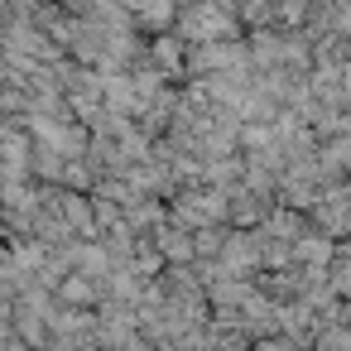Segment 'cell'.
I'll use <instances>...</instances> for the list:
<instances>
[{
    "mask_svg": "<svg viewBox=\"0 0 351 351\" xmlns=\"http://www.w3.org/2000/svg\"><path fill=\"white\" fill-rule=\"evenodd\" d=\"M183 53H188V44H178L173 34H159L154 49H149V68H159L164 82L169 77H183Z\"/></svg>",
    "mask_w": 351,
    "mask_h": 351,
    "instance_id": "ba28073f",
    "label": "cell"
},
{
    "mask_svg": "<svg viewBox=\"0 0 351 351\" xmlns=\"http://www.w3.org/2000/svg\"><path fill=\"white\" fill-rule=\"evenodd\" d=\"M173 25H178V34H183L188 49H197V44H226L241 29V20L226 15L221 5H212V0H193V5H183Z\"/></svg>",
    "mask_w": 351,
    "mask_h": 351,
    "instance_id": "6da1fadb",
    "label": "cell"
},
{
    "mask_svg": "<svg viewBox=\"0 0 351 351\" xmlns=\"http://www.w3.org/2000/svg\"><path fill=\"white\" fill-rule=\"evenodd\" d=\"M255 231H260L265 241H284V245H293L308 226H303V217H298L293 207H269V212H265V221H260Z\"/></svg>",
    "mask_w": 351,
    "mask_h": 351,
    "instance_id": "8992f818",
    "label": "cell"
},
{
    "mask_svg": "<svg viewBox=\"0 0 351 351\" xmlns=\"http://www.w3.org/2000/svg\"><path fill=\"white\" fill-rule=\"evenodd\" d=\"M173 226L183 231H202V226H221L226 221V193L207 188V183H193L183 193H173Z\"/></svg>",
    "mask_w": 351,
    "mask_h": 351,
    "instance_id": "7a4b0ae2",
    "label": "cell"
},
{
    "mask_svg": "<svg viewBox=\"0 0 351 351\" xmlns=\"http://www.w3.org/2000/svg\"><path fill=\"white\" fill-rule=\"evenodd\" d=\"M58 298H63L68 308H92V303L106 298V289L92 284V279H82V274H68V279H58Z\"/></svg>",
    "mask_w": 351,
    "mask_h": 351,
    "instance_id": "9c48e42d",
    "label": "cell"
},
{
    "mask_svg": "<svg viewBox=\"0 0 351 351\" xmlns=\"http://www.w3.org/2000/svg\"><path fill=\"white\" fill-rule=\"evenodd\" d=\"M337 260V245H332V236H322V231H303L298 241H293V265L298 269H313V274H327V265Z\"/></svg>",
    "mask_w": 351,
    "mask_h": 351,
    "instance_id": "277c9868",
    "label": "cell"
},
{
    "mask_svg": "<svg viewBox=\"0 0 351 351\" xmlns=\"http://www.w3.org/2000/svg\"><path fill=\"white\" fill-rule=\"evenodd\" d=\"M154 250H159V260H169V265H193V231H183V226H173V221H159V226H154Z\"/></svg>",
    "mask_w": 351,
    "mask_h": 351,
    "instance_id": "5b68a950",
    "label": "cell"
},
{
    "mask_svg": "<svg viewBox=\"0 0 351 351\" xmlns=\"http://www.w3.org/2000/svg\"><path fill=\"white\" fill-rule=\"evenodd\" d=\"M125 15H130V20H140L145 29L164 34V29H173L178 5H173V0H130V5H125Z\"/></svg>",
    "mask_w": 351,
    "mask_h": 351,
    "instance_id": "52a82bcc",
    "label": "cell"
},
{
    "mask_svg": "<svg viewBox=\"0 0 351 351\" xmlns=\"http://www.w3.org/2000/svg\"><path fill=\"white\" fill-rule=\"evenodd\" d=\"M217 269L231 279H245L260 269V236L255 231H226L221 250H217Z\"/></svg>",
    "mask_w": 351,
    "mask_h": 351,
    "instance_id": "3957f363",
    "label": "cell"
},
{
    "mask_svg": "<svg viewBox=\"0 0 351 351\" xmlns=\"http://www.w3.org/2000/svg\"><path fill=\"white\" fill-rule=\"evenodd\" d=\"M221 241H226V226H202V231H193V260H217Z\"/></svg>",
    "mask_w": 351,
    "mask_h": 351,
    "instance_id": "30bf717a",
    "label": "cell"
},
{
    "mask_svg": "<svg viewBox=\"0 0 351 351\" xmlns=\"http://www.w3.org/2000/svg\"><path fill=\"white\" fill-rule=\"evenodd\" d=\"M250 351H303V346H298V341H289V337H279V332H274V337H260V341H255V346H250Z\"/></svg>",
    "mask_w": 351,
    "mask_h": 351,
    "instance_id": "8fae6325",
    "label": "cell"
}]
</instances>
